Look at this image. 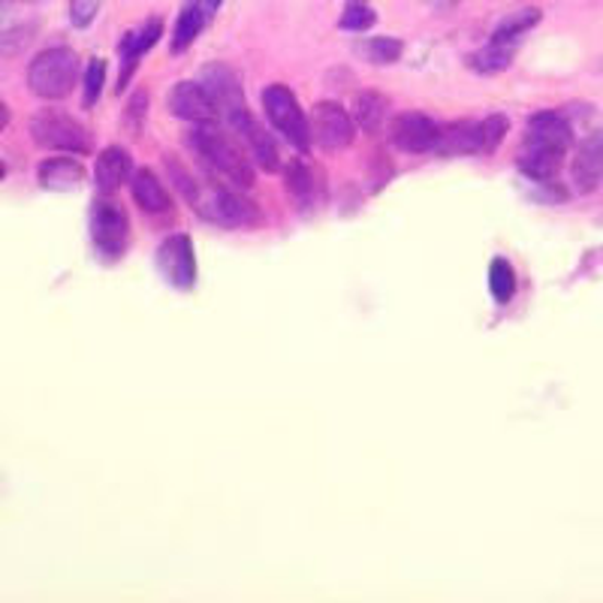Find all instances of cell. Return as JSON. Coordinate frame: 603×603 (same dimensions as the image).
Wrapping results in <instances>:
<instances>
[{
  "label": "cell",
  "instance_id": "6da1fadb",
  "mask_svg": "<svg viewBox=\"0 0 603 603\" xmlns=\"http://www.w3.org/2000/svg\"><path fill=\"white\" fill-rule=\"evenodd\" d=\"M166 166H169V173L178 178V188H181V193L190 200L193 212L202 214L205 221H212V224L217 226H226V229L260 224L257 209H253L248 200H241L239 193H233L229 188H217V185H205V188H202L200 181H193L178 164L166 161Z\"/></svg>",
  "mask_w": 603,
  "mask_h": 603
},
{
  "label": "cell",
  "instance_id": "7a4b0ae2",
  "mask_svg": "<svg viewBox=\"0 0 603 603\" xmlns=\"http://www.w3.org/2000/svg\"><path fill=\"white\" fill-rule=\"evenodd\" d=\"M188 145L197 157H202V164L209 166L214 176L226 178L236 188H251L253 185L251 157L212 121L193 127L188 133Z\"/></svg>",
  "mask_w": 603,
  "mask_h": 603
},
{
  "label": "cell",
  "instance_id": "3957f363",
  "mask_svg": "<svg viewBox=\"0 0 603 603\" xmlns=\"http://www.w3.org/2000/svg\"><path fill=\"white\" fill-rule=\"evenodd\" d=\"M79 82V58L75 51L46 49L27 67V88L37 94L39 100H63L70 97Z\"/></svg>",
  "mask_w": 603,
  "mask_h": 603
},
{
  "label": "cell",
  "instance_id": "277c9868",
  "mask_svg": "<svg viewBox=\"0 0 603 603\" xmlns=\"http://www.w3.org/2000/svg\"><path fill=\"white\" fill-rule=\"evenodd\" d=\"M27 130L39 149L46 151H63V154H88L91 151L88 127L61 109H39L31 118Z\"/></svg>",
  "mask_w": 603,
  "mask_h": 603
},
{
  "label": "cell",
  "instance_id": "5b68a950",
  "mask_svg": "<svg viewBox=\"0 0 603 603\" xmlns=\"http://www.w3.org/2000/svg\"><path fill=\"white\" fill-rule=\"evenodd\" d=\"M263 109L269 125L287 139L296 151H308L311 145V121L302 113L296 94L287 85H269L263 91Z\"/></svg>",
  "mask_w": 603,
  "mask_h": 603
},
{
  "label": "cell",
  "instance_id": "8992f818",
  "mask_svg": "<svg viewBox=\"0 0 603 603\" xmlns=\"http://www.w3.org/2000/svg\"><path fill=\"white\" fill-rule=\"evenodd\" d=\"M200 85L212 97L214 109H217V115L229 127H236L248 115V103H245V91H241L239 75L233 73L226 63H209V67H202Z\"/></svg>",
  "mask_w": 603,
  "mask_h": 603
},
{
  "label": "cell",
  "instance_id": "52a82bcc",
  "mask_svg": "<svg viewBox=\"0 0 603 603\" xmlns=\"http://www.w3.org/2000/svg\"><path fill=\"white\" fill-rule=\"evenodd\" d=\"M127 233H130V221H127L125 209L115 200H97L91 209V239L94 248L103 257H121L127 248Z\"/></svg>",
  "mask_w": 603,
  "mask_h": 603
},
{
  "label": "cell",
  "instance_id": "ba28073f",
  "mask_svg": "<svg viewBox=\"0 0 603 603\" xmlns=\"http://www.w3.org/2000/svg\"><path fill=\"white\" fill-rule=\"evenodd\" d=\"M311 137L320 142V149L327 151L351 149L353 139H356V121L339 103H317L315 113H311Z\"/></svg>",
  "mask_w": 603,
  "mask_h": 603
},
{
  "label": "cell",
  "instance_id": "9c48e42d",
  "mask_svg": "<svg viewBox=\"0 0 603 603\" xmlns=\"http://www.w3.org/2000/svg\"><path fill=\"white\" fill-rule=\"evenodd\" d=\"M438 137L440 125L438 121H431L428 115L404 113L395 115L390 121V142L399 151H407V154H426V151H435Z\"/></svg>",
  "mask_w": 603,
  "mask_h": 603
},
{
  "label": "cell",
  "instance_id": "30bf717a",
  "mask_svg": "<svg viewBox=\"0 0 603 603\" xmlns=\"http://www.w3.org/2000/svg\"><path fill=\"white\" fill-rule=\"evenodd\" d=\"M157 269L166 277L169 287L190 289L197 281V257L188 236H173L161 245L157 251Z\"/></svg>",
  "mask_w": 603,
  "mask_h": 603
},
{
  "label": "cell",
  "instance_id": "8fae6325",
  "mask_svg": "<svg viewBox=\"0 0 603 603\" xmlns=\"http://www.w3.org/2000/svg\"><path fill=\"white\" fill-rule=\"evenodd\" d=\"M169 113L176 118H185V121H193V125H209L217 118V109H214L212 97L205 94L200 82H178L176 88L169 91Z\"/></svg>",
  "mask_w": 603,
  "mask_h": 603
},
{
  "label": "cell",
  "instance_id": "7c38bea8",
  "mask_svg": "<svg viewBox=\"0 0 603 603\" xmlns=\"http://www.w3.org/2000/svg\"><path fill=\"white\" fill-rule=\"evenodd\" d=\"M570 173H574V188L579 193L598 190L603 178V130H594V133H589V137L579 142Z\"/></svg>",
  "mask_w": 603,
  "mask_h": 603
},
{
  "label": "cell",
  "instance_id": "4fadbf2b",
  "mask_svg": "<svg viewBox=\"0 0 603 603\" xmlns=\"http://www.w3.org/2000/svg\"><path fill=\"white\" fill-rule=\"evenodd\" d=\"M224 0H188L185 10L178 13L176 31H173V55H181V51L190 49V43L200 37L205 25L212 22V15L217 13Z\"/></svg>",
  "mask_w": 603,
  "mask_h": 603
},
{
  "label": "cell",
  "instance_id": "5bb4252c",
  "mask_svg": "<svg viewBox=\"0 0 603 603\" xmlns=\"http://www.w3.org/2000/svg\"><path fill=\"white\" fill-rule=\"evenodd\" d=\"M528 145H541V149H553L567 154L570 142H574V130L567 125L561 113H537L528 118Z\"/></svg>",
  "mask_w": 603,
  "mask_h": 603
},
{
  "label": "cell",
  "instance_id": "9a60e30c",
  "mask_svg": "<svg viewBox=\"0 0 603 603\" xmlns=\"http://www.w3.org/2000/svg\"><path fill=\"white\" fill-rule=\"evenodd\" d=\"M236 133H241V139L248 142V151H251V161L265 173H275L281 169V154H277V145L272 133L265 127L257 125V118L251 113L241 118L239 125L233 127Z\"/></svg>",
  "mask_w": 603,
  "mask_h": 603
},
{
  "label": "cell",
  "instance_id": "2e32d148",
  "mask_svg": "<svg viewBox=\"0 0 603 603\" xmlns=\"http://www.w3.org/2000/svg\"><path fill=\"white\" fill-rule=\"evenodd\" d=\"M161 31H164L161 19H151V22H145L139 31H130V34H127L125 43H121V82H118V91L125 88L127 79L133 75L139 58H142V55L157 43Z\"/></svg>",
  "mask_w": 603,
  "mask_h": 603
},
{
  "label": "cell",
  "instance_id": "e0dca14e",
  "mask_svg": "<svg viewBox=\"0 0 603 603\" xmlns=\"http://www.w3.org/2000/svg\"><path fill=\"white\" fill-rule=\"evenodd\" d=\"M477 151L480 125H474V121H452V125L440 127L435 154H440V157H459V154H477Z\"/></svg>",
  "mask_w": 603,
  "mask_h": 603
},
{
  "label": "cell",
  "instance_id": "ac0fdd59",
  "mask_svg": "<svg viewBox=\"0 0 603 603\" xmlns=\"http://www.w3.org/2000/svg\"><path fill=\"white\" fill-rule=\"evenodd\" d=\"M37 178L46 190H61L63 193V190H75L82 185L85 169L73 157H49V161L39 164Z\"/></svg>",
  "mask_w": 603,
  "mask_h": 603
},
{
  "label": "cell",
  "instance_id": "d6986e66",
  "mask_svg": "<svg viewBox=\"0 0 603 603\" xmlns=\"http://www.w3.org/2000/svg\"><path fill=\"white\" fill-rule=\"evenodd\" d=\"M130 190H133V200H137V205L142 212L164 214L169 212V205H173L166 188L157 181V176H154L151 169H137L133 178H130Z\"/></svg>",
  "mask_w": 603,
  "mask_h": 603
},
{
  "label": "cell",
  "instance_id": "ffe728a7",
  "mask_svg": "<svg viewBox=\"0 0 603 603\" xmlns=\"http://www.w3.org/2000/svg\"><path fill=\"white\" fill-rule=\"evenodd\" d=\"M130 169H133V161H130V154L125 149H106L97 157V164H94V178H97V188L106 190V193H113L127 181L130 176Z\"/></svg>",
  "mask_w": 603,
  "mask_h": 603
},
{
  "label": "cell",
  "instance_id": "44dd1931",
  "mask_svg": "<svg viewBox=\"0 0 603 603\" xmlns=\"http://www.w3.org/2000/svg\"><path fill=\"white\" fill-rule=\"evenodd\" d=\"M561 161L565 154L553 149H541V145H522L519 151V169L525 173L531 181H553L561 169Z\"/></svg>",
  "mask_w": 603,
  "mask_h": 603
},
{
  "label": "cell",
  "instance_id": "7402d4cb",
  "mask_svg": "<svg viewBox=\"0 0 603 603\" xmlns=\"http://www.w3.org/2000/svg\"><path fill=\"white\" fill-rule=\"evenodd\" d=\"M284 181H287V193L293 205L299 209H311L317 200V176L311 166L305 161H293V164L284 169Z\"/></svg>",
  "mask_w": 603,
  "mask_h": 603
},
{
  "label": "cell",
  "instance_id": "603a6c76",
  "mask_svg": "<svg viewBox=\"0 0 603 603\" xmlns=\"http://www.w3.org/2000/svg\"><path fill=\"white\" fill-rule=\"evenodd\" d=\"M351 115L353 121H356V127H363L365 133H377L380 127L387 125V118H390V100L375 94V91H368V94H359V97L353 100Z\"/></svg>",
  "mask_w": 603,
  "mask_h": 603
},
{
  "label": "cell",
  "instance_id": "cb8c5ba5",
  "mask_svg": "<svg viewBox=\"0 0 603 603\" xmlns=\"http://www.w3.org/2000/svg\"><path fill=\"white\" fill-rule=\"evenodd\" d=\"M513 55H516V46H507V43H495V39H489V46L474 51L468 63H471V70H474V73L495 75V73H504V70L510 67Z\"/></svg>",
  "mask_w": 603,
  "mask_h": 603
},
{
  "label": "cell",
  "instance_id": "d4e9b609",
  "mask_svg": "<svg viewBox=\"0 0 603 603\" xmlns=\"http://www.w3.org/2000/svg\"><path fill=\"white\" fill-rule=\"evenodd\" d=\"M541 22V10H534V7H528V10H519V13L507 15L501 25L495 27V34L492 39L495 43H507V46H516L519 39L525 37L531 27Z\"/></svg>",
  "mask_w": 603,
  "mask_h": 603
},
{
  "label": "cell",
  "instance_id": "484cf974",
  "mask_svg": "<svg viewBox=\"0 0 603 603\" xmlns=\"http://www.w3.org/2000/svg\"><path fill=\"white\" fill-rule=\"evenodd\" d=\"M356 51H359L363 58H368L371 63H377V67H387V63H395L402 58L404 46L402 39L395 37H371L365 39V43H359Z\"/></svg>",
  "mask_w": 603,
  "mask_h": 603
},
{
  "label": "cell",
  "instance_id": "4316f807",
  "mask_svg": "<svg viewBox=\"0 0 603 603\" xmlns=\"http://www.w3.org/2000/svg\"><path fill=\"white\" fill-rule=\"evenodd\" d=\"M489 289L498 305H507V302L516 296V272H513V265L507 263V260H492Z\"/></svg>",
  "mask_w": 603,
  "mask_h": 603
},
{
  "label": "cell",
  "instance_id": "83f0119b",
  "mask_svg": "<svg viewBox=\"0 0 603 603\" xmlns=\"http://www.w3.org/2000/svg\"><path fill=\"white\" fill-rule=\"evenodd\" d=\"M375 22H377V15L368 0H347V7H344V13H341L339 19V27L341 31L363 34V31H368Z\"/></svg>",
  "mask_w": 603,
  "mask_h": 603
},
{
  "label": "cell",
  "instance_id": "f1b7e54d",
  "mask_svg": "<svg viewBox=\"0 0 603 603\" xmlns=\"http://www.w3.org/2000/svg\"><path fill=\"white\" fill-rule=\"evenodd\" d=\"M507 130H510V125H507L504 115H489L486 121H480V151H483V154L498 151V145H501L504 137H507Z\"/></svg>",
  "mask_w": 603,
  "mask_h": 603
},
{
  "label": "cell",
  "instance_id": "f546056e",
  "mask_svg": "<svg viewBox=\"0 0 603 603\" xmlns=\"http://www.w3.org/2000/svg\"><path fill=\"white\" fill-rule=\"evenodd\" d=\"M103 82H106V63L100 58H91L88 70H85V109L100 100Z\"/></svg>",
  "mask_w": 603,
  "mask_h": 603
},
{
  "label": "cell",
  "instance_id": "4dcf8cb0",
  "mask_svg": "<svg viewBox=\"0 0 603 603\" xmlns=\"http://www.w3.org/2000/svg\"><path fill=\"white\" fill-rule=\"evenodd\" d=\"M100 13V0H70V22L75 27H88Z\"/></svg>",
  "mask_w": 603,
  "mask_h": 603
},
{
  "label": "cell",
  "instance_id": "1f68e13d",
  "mask_svg": "<svg viewBox=\"0 0 603 603\" xmlns=\"http://www.w3.org/2000/svg\"><path fill=\"white\" fill-rule=\"evenodd\" d=\"M423 3H426L431 13L440 15V13H450V10H456V7H459L462 0H423Z\"/></svg>",
  "mask_w": 603,
  "mask_h": 603
},
{
  "label": "cell",
  "instance_id": "d6a6232c",
  "mask_svg": "<svg viewBox=\"0 0 603 603\" xmlns=\"http://www.w3.org/2000/svg\"><path fill=\"white\" fill-rule=\"evenodd\" d=\"M7 125H10V106L0 100V130H7Z\"/></svg>",
  "mask_w": 603,
  "mask_h": 603
}]
</instances>
